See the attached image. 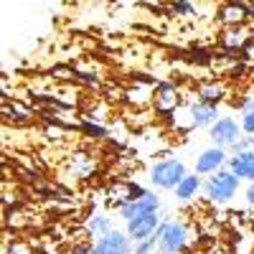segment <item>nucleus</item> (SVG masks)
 <instances>
[{
  "instance_id": "4be33fe9",
  "label": "nucleus",
  "mask_w": 254,
  "mask_h": 254,
  "mask_svg": "<svg viewBox=\"0 0 254 254\" xmlns=\"http://www.w3.org/2000/svg\"><path fill=\"white\" fill-rule=\"evenodd\" d=\"M239 125L249 137H254V97L242 102V122Z\"/></svg>"
},
{
  "instance_id": "a878e982",
  "label": "nucleus",
  "mask_w": 254,
  "mask_h": 254,
  "mask_svg": "<svg viewBox=\"0 0 254 254\" xmlns=\"http://www.w3.org/2000/svg\"><path fill=\"white\" fill-rule=\"evenodd\" d=\"M242 61L244 64H249V66H254V38L247 44V49L242 51Z\"/></svg>"
},
{
  "instance_id": "cd10ccee",
  "label": "nucleus",
  "mask_w": 254,
  "mask_h": 254,
  "mask_svg": "<svg viewBox=\"0 0 254 254\" xmlns=\"http://www.w3.org/2000/svg\"><path fill=\"white\" fill-rule=\"evenodd\" d=\"M247 203H249V206H254V183H249V186H247Z\"/></svg>"
},
{
  "instance_id": "7c9ffc66",
  "label": "nucleus",
  "mask_w": 254,
  "mask_h": 254,
  "mask_svg": "<svg viewBox=\"0 0 254 254\" xmlns=\"http://www.w3.org/2000/svg\"><path fill=\"white\" fill-rule=\"evenodd\" d=\"M247 26H249V31L254 33V18H249V23H247Z\"/></svg>"
},
{
  "instance_id": "2f4dec72",
  "label": "nucleus",
  "mask_w": 254,
  "mask_h": 254,
  "mask_svg": "<svg viewBox=\"0 0 254 254\" xmlns=\"http://www.w3.org/2000/svg\"><path fill=\"white\" fill-rule=\"evenodd\" d=\"M252 153H254V147H252Z\"/></svg>"
},
{
  "instance_id": "a211bd4d",
  "label": "nucleus",
  "mask_w": 254,
  "mask_h": 254,
  "mask_svg": "<svg viewBox=\"0 0 254 254\" xmlns=\"http://www.w3.org/2000/svg\"><path fill=\"white\" fill-rule=\"evenodd\" d=\"M3 117H5L8 122H15V125H28V122L33 120V112H31L28 107H23L20 102L5 99V102H3Z\"/></svg>"
},
{
  "instance_id": "6ab92c4d",
  "label": "nucleus",
  "mask_w": 254,
  "mask_h": 254,
  "mask_svg": "<svg viewBox=\"0 0 254 254\" xmlns=\"http://www.w3.org/2000/svg\"><path fill=\"white\" fill-rule=\"evenodd\" d=\"M87 234L89 237H97V239H102V237H107L110 231H112V224H110V219L104 216V214H97V216H92V219H87Z\"/></svg>"
},
{
  "instance_id": "f3484780",
  "label": "nucleus",
  "mask_w": 254,
  "mask_h": 254,
  "mask_svg": "<svg viewBox=\"0 0 254 254\" xmlns=\"http://www.w3.org/2000/svg\"><path fill=\"white\" fill-rule=\"evenodd\" d=\"M226 97V87L224 81L214 79V81H203L198 87V102H206V104H214V107H219V102Z\"/></svg>"
},
{
  "instance_id": "39448f33",
  "label": "nucleus",
  "mask_w": 254,
  "mask_h": 254,
  "mask_svg": "<svg viewBox=\"0 0 254 254\" xmlns=\"http://www.w3.org/2000/svg\"><path fill=\"white\" fill-rule=\"evenodd\" d=\"M239 132H242V125L234 117H219V122L208 130V137L214 142V147L231 150L239 142Z\"/></svg>"
},
{
  "instance_id": "4468645a",
  "label": "nucleus",
  "mask_w": 254,
  "mask_h": 254,
  "mask_svg": "<svg viewBox=\"0 0 254 254\" xmlns=\"http://www.w3.org/2000/svg\"><path fill=\"white\" fill-rule=\"evenodd\" d=\"M226 168L234 173L239 181H249L254 183V153L247 150V153H239V155H231Z\"/></svg>"
},
{
  "instance_id": "2eb2a0df",
  "label": "nucleus",
  "mask_w": 254,
  "mask_h": 254,
  "mask_svg": "<svg viewBox=\"0 0 254 254\" xmlns=\"http://www.w3.org/2000/svg\"><path fill=\"white\" fill-rule=\"evenodd\" d=\"M153 89H155V87H150V84L140 81L137 87L125 89V92H122V97H125V102H127V104H132V107L142 110V107H147V104H153Z\"/></svg>"
},
{
  "instance_id": "f257e3e1",
  "label": "nucleus",
  "mask_w": 254,
  "mask_h": 254,
  "mask_svg": "<svg viewBox=\"0 0 254 254\" xmlns=\"http://www.w3.org/2000/svg\"><path fill=\"white\" fill-rule=\"evenodd\" d=\"M158 239V252L160 254H186L190 242H193V234H190V226L181 219L173 221H163L155 231Z\"/></svg>"
},
{
  "instance_id": "20e7f679",
  "label": "nucleus",
  "mask_w": 254,
  "mask_h": 254,
  "mask_svg": "<svg viewBox=\"0 0 254 254\" xmlns=\"http://www.w3.org/2000/svg\"><path fill=\"white\" fill-rule=\"evenodd\" d=\"M153 110L163 117H173L181 110V94L176 89V84L158 81V87L153 89Z\"/></svg>"
},
{
  "instance_id": "dca6fc26",
  "label": "nucleus",
  "mask_w": 254,
  "mask_h": 254,
  "mask_svg": "<svg viewBox=\"0 0 254 254\" xmlns=\"http://www.w3.org/2000/svg\"><path fill=\"white\" fill-rule=\"evenodd\" d=\"M198 190H203V178L196 176V173H188V176L181 181V186L173 190V193H176V198H178L181 203H188V201H193V198L198 196Z\"/></svg>"
},
{
  "instance_id": "bb28decb",
  "label": "nucleus",
  "mask_w": 254,
  "mask_h": 254,
  "mask_svg": "<svg viewBox=\"0 0 254 254\" xmlns=\"http://www.w3.org/2000/svg\"><path fill=\"white\" fill-rule=\"evenodd\" d=\"M201 254H229V252H226L221 244H211V247H206Z\"/></svg>"
},
{
  "instance_id": "c85d7f7f",
  "label": "nucleus",
  "mask_w": 254,
  "mask_h": 254,
  "mask_svg": "<svg viewBox=\"0 0 254 254\" xmlns=\"http://www.w3.org/2000/svg\"><path fill=\"white\" fill-rule=\"evenodd\" d=\"M71 254H92V247H87V244H79Z\"/></svg>"
},
{
  "instance_id": "aec40b11",
  "label": "nucleus",
  "mask_w": 254,
  "mask_h": 254,
  "mask_svg": "<svg viewBox=\"0 0 254 254\" xmlns=\"http://www.w3.org/2000/svg\"><path fill=\"white\" fill-rule=\"evenodd\" d=\"M79 132H81V135H87V137H94V140H104V137H107V127H104L102 122H94V120L81 117V122H79Z\"/></svg>"
},
{
  "instance_id": "9d476101",
  "label": "nucleus",
  "mask_w": 254,
  "mask_h": 254,
  "mask_svg": "<svg viewBox=\"0 0 254 254\" xmlns=\"http://www.w3.org/2000/svg\"><path fill=\"white\" fill-rule=\"evenodd\" d=\"M163 221L158 219V214H147V216H140V219H132V221H127V229H125V234L130 237L135 244L140 242H147V239H153L155 237V231Z\"/></svg>"
},
{
  "instance_id": "6e6552de",
  "label": "nucleus",
  "mask_w": 254,
  "mask_h": 254,
  "mask_svg": "<svg viewBox=\"0 0 254 254\" xmlns=\"http://www.w3.org/2000/svg\"><path fill=\"white\" fill-rule=\"evenodd\" d=\"M226 163H229V153L211 145L196 158V176H214V173L224 171Z\"/></svg>"
},
{
  "instance_id": "1a4fd4ad",
  "label": "nucleus",
  "mask_w": 254,
  "mask_h": 254,
  "mask_svg": "<svg viewBox=\"0 0 254 254\" xmlns=\"http://www.w3.org/2000/svg\"><path fill=\"white\" fill-rule=\"evenodd\" d=\"M158 208H160V198L153 193V190H147V193L132 203H127L120 208V219L127 221H132V219H140V216H147V214H158Z\"/></svg>"
},
{
  "instance_id": "c756f323",
  "label": "nucleus",
  "mask_w": 254,
  "mask_h": 254,
  "mask_svg": "<svg viewBox=\"0 0 254 254\" xmlns=\"http://www.w3.org/2000/svg\"><path fill=\"white\" fill-rule=\"evenodd\" d=\"M247 76H249V81H252V84H254V66H252V69H249V71H247Z\"/></svg>"
},
{
  "instance_id": "b1692460",
  "label": "nucleus",
  "mask_w": 254,
  "mask_h": 254,
  "mask_svg": "<svg viewBox=\"0 0 254 254\" xmlns=\"http://www.w3.org/2000/svg\"><path fill=\"white\" fill-rule=\"evenodd\" d=\"M171 13H173V15H181V18H193V15H196V5L181 0V3H173V5H171Z\"/></svg>"
},
{
  "instance_id": "9b49d317",
  "label": "nucleus",
  "mask_w": 254,
  "mask_h": 254,
  "mask_svg": "<svg viewBox=\"0 0 254 254\" xmlns=\"http://www.w3.org/2000/svg\"><path fill=\"white\" fill-rule=\"evenodd\" d=\"M252 38H254V33L249 31V26L224 28V31L219 33V46H221V51H226V54H242Z\"/></svg>"
},
{
  "instance_id": "412c9836",
  "label": "nucleus",
  "mask_w": 254,
  "mask_h": 254,
  "mask_svg": "<svg viewBox=\"0 0 254 254\" xmlns=\"http://www.w3.org/2000/svg\"><path fill=\"white\" fill-rule=\"evenodd\" d=\"M3 254H33V247L23 239H10L8 229L3 234Z\"/></svg>"
},
{
  "instance_id": "393cba45",
  "label": "nucleus",
  "mask_w": 254,
  "mask_h": 254,
  "mask_svg": "<svg viewBox=\"0 0 254 254\" xmlns=\"http://www.w3.org/2000/svg\"><path fill=\"white\" fill-rule=\"evenodd\" d=\"M254 147V137H239V142L231 147V153L234 155H239V153H247V150H252Z\"/></svg>"
},
{
  "instance_id": "5701e85b",
  "label": "nucleus",
  "mask_w": 254,
  "mask_h": 254,
  "mask_svg": "<svg viewBox=\"0 0 254 254\" xmlns=\"http://www.w3.org/2000/svg\"><path fill=\"white\" fill-rule=\"evenodd\" d=\"M71 165H74V171H76L79 176H87V173L92 171V165H94V163H92L87 155H84V153H76L74 160H71Z\"/></svg>"
},
{
  "instance_id": "f03ea898",
  "label": "nucleus",
  "mask_w": 254,
  "mask_h": 254,
  "mask_svg": "<svg viewBox=\"0 0 254 254\" xmlns=\"http://www.w3.org/2000/svg\"><path fill=\"white\" fill-rule=\"evenodd\" d=\"M186 176V163L178 158H163L150 165V183L160 190H176Z\"/></svg>"
},
{
  "instance_id": "f8f14e48",
  "label": "nucleus",
  "mask_w": 254,
  "mask_h": 254,
  "mask_svg": "<svg viewBox=\"0 0 254 254\" xmlns=\"http://www.w3.org/2000/svg\"><path fill=\"white\" fill-rule=\"evenodd\" d=\"M219 23L224 28H239L249 23V3H224L219 5Z\"/></svg>"
},
{
  "instance_id": "423d86ee",
  "label": "nucleus",
  "mask_w": 254,
  "mask_h": 254,
  "mask_svg": "<svg viewBox=\"0 0 254 254\" xmlns=\"http://www.w3.org/2000/svg\"><path fill=\"white\" fill-rule=\"evenodd\" d=\"M92 254H135V249H132V239L125 231L112 229L107 237H102L92 244Z\"/></svg>"
},
{
  "instance_id": "0eeeda50",
  "label": "nucleus",
  "mask_w": 254,
  "mask_h": 254,
  "mask_svg": "<svg viewBox=\"0 0 254 254\" xmlns=\"http://www.w3.org/2000/svg\"><path fill=\"white\" fill-rule=\"evenodd\" d=\"M147 193V190L142 188V186H137V183H132V181H115V183H110L107 186V198H110V203H115V206H127V203H132V201H137V198H142Z\"/></svg>"
},
{
  "instance_id": "7ed1b4c3",
  "label": "nucleus",
  "mask_w": 254,
  "mask_h": 254,
  "mask_svg": "<svg viewBox=\"0 0 254 254\" xmlns=\"http://www.w3.org/2000/svg\"><path fill=\"white\" fill-rule=\"evenodd\" d=\"M239 178L229 171V168H224V171L214 173V176H208L203 181V193L208 201H214V203H226L237 196V190H239Z\"/></svg>"
},
{
  "instance_id": "ddd939ff",
  "label": "nucleus",
  "mask_w": 254,
  "mask_h": 254,
  "mask_svg": "<svg viewBox=\"0 0 254 254\" xmlns=\"http://www.w3.org/2000/svg\"><path fill=\"white\" fill-rule=\"evenodd\" d=\"M190 117H193V127L198 130H211L219 122V107L206 102H193L190 104Z\"/></svg>"
}]
</instances>
